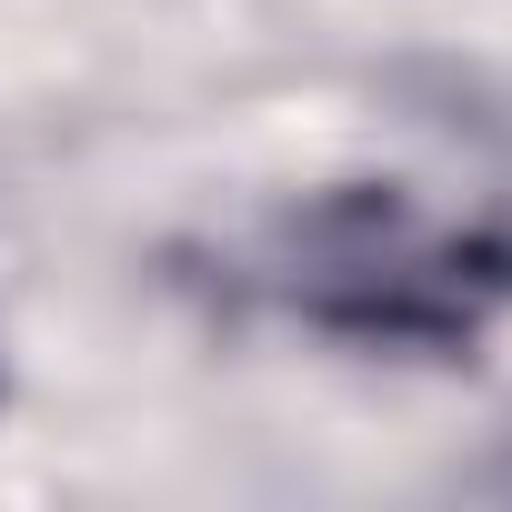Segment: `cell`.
I'll list each match as a JSON object with an SVG mask.
<instances>
[{"instance_id": "1", "label": "cell", "mask_w": 512, "mask_h": 512, "mask_svg": "<svg viewBox=\"0 0 512 512\" xmlns=\"http://www.w3.org/2000/svg\"><path fill=\"white\" fill-rule=\"evenodd\" d=\"M251 292L372 362H462L512 312V221L412 181H332L251 241Z\"/></svg>"}]
</instances>
